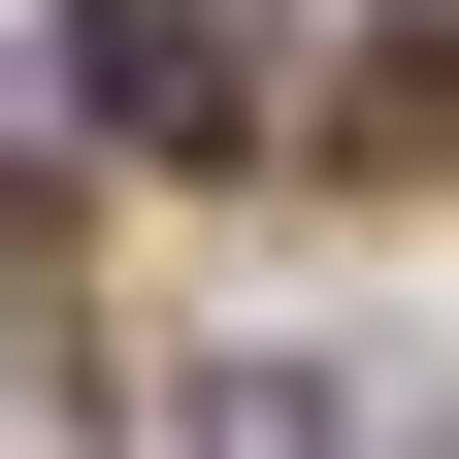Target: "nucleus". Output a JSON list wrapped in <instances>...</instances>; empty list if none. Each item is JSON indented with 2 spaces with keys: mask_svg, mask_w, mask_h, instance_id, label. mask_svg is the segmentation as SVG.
Listing matches in <instances>:
<instances>
[{
  "mask_svg": "<svg viewBox=\"0 0 459 459\" xmlns=\"http://www.w3.org/2000/svg\"><path fill=\"white\" fill-rule=\"evenodd\" d=\"M263 66H296V0H66V99H99L132 164H230Z\"/></svg>",
  "mask_w": 459,
  "mask_h": 459,
  "instance_id": "1",
  "label": "nucleus"
},
{
  "mask_svg": "<svg viewBox=\"0 0 459 459\" xmlns=\"http://www.w3.org/2000/svg\"><path fill=\"white\" fill-rule=\"evenodd\" d=\"M66 427V296H33V230H0V459Z\"/></svg>",
  "mask_w": 459,
  "mask_h": 459,
  "instance_id": "2",
  "label": "nucleus"
},
{
  "mask_svg": "<svg viewBox=\"0 0 459 459\" xmlns=\"http://www.w3.org/2000/svg\"><path fill=\"white\" fill-rule=\"evenodd\" d=\"M197 459H328V394H296V361H230V394H197Z\"/></svg>",
  "mask_w": 459,
  "mask_h": 459,
  "instance_id": "3",
  "label": "nucleus"
},
{
  "mask_svg": "<svg viewBox=\"0 0 459 459\" xmlns=\"http://www.w3.org/2000/svg\"><path fill=\"white\" fill-rule=\"evenodd\" d=\"M427 33H459V0H427Z\"/></svg>",
  "mask_w": 459,
  "mask_h": 459,
  "instance_id": "4",
  "label": "nucleus"
}]
</instances>
